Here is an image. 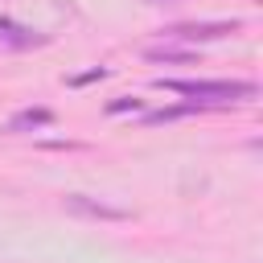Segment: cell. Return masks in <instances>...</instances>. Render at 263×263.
Listing matches in <instances>:
<instances>
[{
    "instance_id": "6da1fadb",
    "label": "cell",
    "mask_w": 263,
    "mask_h": 263,
    "mask_svg": "<svg viewBox=\"0 0 263 263\" xmlns=\"http://www.w3.org/2000/svg\"><path fill=\"white\" fill-rule=\"evenodd\" d=\"M156 86L185 95L193 107H230V103H247L259 95L255 82H238V78H156Z\"/></svg>"
},
{
    "instance_id": "7a4b0ae2",
    "label": "cell",
    "mask_w": 263,
    "mask_h": 263,
    "mask_svg": "<svg viewBox=\"0 0 263 263\" xmlns=\"http://www.w3.org/2000/svg\"><path fill=\"white\" fill-rule=\"evenodd\" d=\"M62 205H66V214H74V218H99V222H123V218H127L123 205H111V201L90 197V193H66Z\"/></svg>"
},
{
    "instance_id": "3957f363",
    "label": "cell",
    "mask_w": 263,
    "mask_h": 263,
    "mask_svg": "<svg viewBox=\"0 0 263 263\" xmlns=\"http://www.w3.org/2000/svg\"><path fill=\"white\" fill-rule=\"evenodd\" d=\"M242 29V21H189V25H173V29H164V37H173V41H218V37H230V33H238Z\"/></svg>"
},
{
    "instance_id": "277c9868",
    "label": "cell",
    "mask_w": 263,
    "mask_h": 263,
    "mask_svg": "<svg viewBox=\"0 0 263 263\" xmlns=\"http://www.w3.org/2000/svg\"><path fill=\"white\" fill-rule=\"evenodd\" d=\"M45 41H49L45 33H37V29H29L12 16H0V49H33V45H45Z\"/></svg>"
},
{
    "instance_id": "5b68a950",
    "label": "cell",
    "mask_w": 263,
    "mask_h": 263,
    "mask_svg": "<svg viewBox=\"0 0 263 263\" xmlns=\"http://www.w3.org/2000/svg\"><path fill=\"white\" fill-rule=\"evenodd\" d=\"M45 123H53V111L29 107V111H16V115L8 119V132H29V127H45Z\"/></svg>"
},
{
    "instance_id": "8992f818",
    "label": "cell",
    "mask_w": 263,
    "mask_h": 263,
    "mask_svg": "<svg viewBox=\"0 0 263 263\" xmlns=\"http://www.w3.org/2000/svg\"><path fill=\"white\" fill-rule=\"evenodd\" d=\"M148 58H152V62H193L189 49H173V45H152Z\"/></svg>"
}]
</instances>
